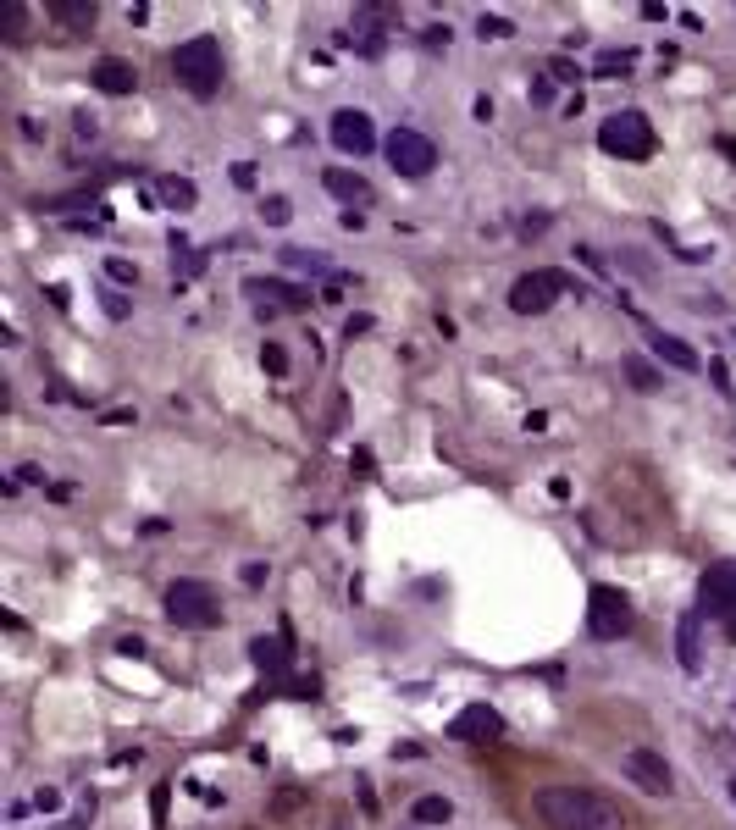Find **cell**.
Listing matches in <instances>:
<instances>
[{
	"label": "cell",
	"mask_w": 736,
	"mask_h": 830,
	"mask_svg": "<svg viewBox=\"0 0 736 830\" xmlns=\"http://www.w3.org/2000/svg\"><path fill=\"white\" fill-rule=\"evenodd\" d=\"M537 819L548 830H626L620 803H609L604 792H587V786H543Z\"/></svg>",
	"instance_id": "6da1fadb"
},
{
	"label": "cell",
	"mask_w": 736,
	"mask_h": 830,
	"mask_svg": "<svg viewBox=\"0 0 736 830\" xmlns=\"http://www.w3.org/2000/svg\"><path fill=\"white\" fill-rule=\"evenodd\" d=\"M172 72H178V83L194 100H211L216 89H222V45H216L211 34L183 39V45L172 50Z\"/></svg>",
	"instance_id": "7a4b0ae2"
},
{
	"label": "cell",
	"mask_w": 736,
	"mask_h": 830,
	"mask_svg": "<svg viewBox=\"0 0 736 830\" xmlns=\"http://www.w3.org/2000/svg\"><path fill=\"white\" fill-rule=\"evenodd\" d=\"M167 620H172V626H189V631H211V626H222V604H216V587H211V581H194V576L172 581V587H167Z\"/></svg>",
	"instance_id": "3957f363"
},
{
	"label": "cell",
	"mask_w": 736,
	"mask_h": 830,
	"mask_svg": "<svg viewBox=\"0 0 736 830\" xmlns=\"http://www.w3.org/2000/svg\"><path fill=\"white\" fill-rule=\"evenodd\" d=\"M598 150L620 155V161H648L659 150V139H653V122L642 111H615V117L598 122Z\"/></svg>",
	"instance_id": "277c9868"
},
{
	"label": "cell",
	"mask_w": 736,
	"mask_h": 830,
	"mask_svg": "<svg viewBox=\"0 0 736 830\" xmlns=\"http://www.w3.org/2000/svg\"><path fill=\"white\" fill-rule=\"evenodd\" d=\"M631 626H637V609H631V598L620 593V587H609V581H598L593 593H587V637L620 642Z\"/></svg>",
	"instance_id": "5b68a950"
},
{
	"label": "cell",
	"mask_w": 736,
	"mask_h": 830,
	"mask_svg": "<svg viewBox=\"0 0 736 830\" xmlns=\"http://www.w3.org/2000/svg\"><path fill=\"white\" fill-rule=\"evenodd\" d=\"M565 294H570V277H565V272H554V266H543V272L515 277V288H510V310H515V316H543V310H554Z\"/></svg>",
	"instance_id": "8992f818"
},
{
	"label": "cell",
	"mask_w": 736,
	"mask_h": 830,
	"mask_svg": "<svg viewBox=\"0 0 736 830\" xmlns=\"http://www.w3.org/2000/svg\"><path fill=\"white\" fill-rule=\"evenodd\" d=\"M382 150H388V161H393L399 178H427L432 166H438V144H432L427 133H416V128H393Z\"/></svg>",
	"instance_id": "52a82bcc"
},
{
	"label": "cell",
	"mask_w": 736,
	"mask_h": 830,
	"mask_svg": "<svg viewBox=\"0 0 736 830\" xmlns=\"http://www.w3.org/2000/svg\"><path fill=\"white\" fill-rule=\"evenodd\" d=\"M631 786H642L648 797H670L676 792V775H670L665 753H653V747H626V759H620Z\"/></svg>",
	"instance_id": "ba28073f"
},
{
	"label": "cell",
	"mask_w": 736,
	"mask_h": 830,
	"mask_svg": "<svg viewBox=\"0 0 736 830\" xmlns=\"http://www.w3.org/2000/svg\"><path fill=\"white\" fill-rule=\"evenodd\" d=\"M698 615L703 620H731L736 615V565H709L698 581Z\"/></svg>",
	"instance_id": "9c48e42d"
},
{
	"label": "cell",
	"mask_w": 736,
	"mask_h": 830,
	"mask_svg": "<svg viewBox=\"0 0 736 830\" xmlns=\"http://www.w3.org/2000/svg\"><path fill=\"white\" fill-rule=\"evenodd\" d=\"M333 144L344 155H371L377 150V128H371V117L366 111H355V106H344V111H333Z\"/></svg>",
	"instance_id": "30bf717a"
},
{
	"label": "cell",
	"mask_w": 736,
	"mask_h": 830,
	"mask_svg": "<svg viewBox=\"0 0 736 830\" xmlns=\"http://www.w3.org/2000/svg\"><path fill=\"white\" fill-rule=\"evenodd\" d=\"M499 731H504V720H499V709H487V703H471V709H460L449 720V736L454 742H471V747L493 742Z\"/></svg>",
	"instance_id": "8fae6325"
},
{
	"label": "cell",
	"mask_w": 736,
	"mask_h": 830,
	"mask_svg": "<svg viewBox=\"0 0 736 830\" xmlns=\"http://www.w3.org/2000/svg\"><path fill=\"white\" fill-rule=\"evenodd\" d=\"M244 294L261 299V310L266 305H283V310H305L310 305V288H294V283H283V277H244Z\"/></svg>",
	"instance_id": "7c38bea8"
},
{
	"label": "cell",
	"mask_w": 736,
	"mask_h": 830,
	"mask_svg": "<svg viewBox=\"0 0 736 830\" xmlns=\"http://www.w3.org/2000/svg\"><path fill=\"white\" fill-rule=\"evenodd\" d=\"M676 659L687 676H698L703 670V615L698 609H687V615L676 620Z\"/></svg>",
	"instance_id": "4fadbf2b"
},
{
	"label": "cell",
	"mask_w": 736,
	"mask_h": 830,
	"mask_svg": "<svg viewBox=\"0 0 736 830\" xmlns=\"http://www.w3.org/2000/svg\"><path fill=\"white\" fill-rule=\"evenodd\" d=\"M89 83H95L100 95H133V89H139V72H133V61H122V56H106V61H95V72H89Z\"/></svg>",
	"instance_id": "5bb4252c"
},
{
	"label": "cell",
	"mask_w": 736,
	"mask_h": 830,
	"mask_svg": "<svg viewBox=\"0 0 736 830\" xmlns=\"http://www.w3.org/2000/svg\"><path fill=\"white\" fill-rule=\"evenodd\" d=\"M321 183H327V194H338V200H344L349 211H355V205H371V200H377V194H371V183L360 178V172H344V166H327V178H321Z\"/></svg>",
	"instance_id": "9a60e30c"
},
{
	"label": "cell",
	"mask_w": 736,
	"mask_h": 830,
	"mask_svg": "<svg viewBox=\"0 0 736 830\" xmlns=\"http://www.w3.org/2000/svg\"><path fill=\"white\" fill-rule=\"evenodd\" d=\"M653 355L665 360V366H676V371H703V360H698V349H687V338H676V332H653Z\"/></svg>",
	"instance_id": "2e32d148"
},
{
	"label": "cell",
	"mask_w": 736,
	"mask_h": 830,
	"mask_svg": "<svg viewBox=\"0 0 736 830\" xmlns=\"http://www.w3.org/2000/svg\"><path fill=\"white\" fill-rule=\"evenodd\" d=\"M50 23H61L67 34H89L95 28V0H50Z\"/></svg>",
	"instance_id": "e0dca14e"
},
{
	"label": "cell",
	"mask_w": 736,
	"mask_h": 830,
	"mask_svg": "<svg viewBox=\"0 0 736 830\" xmlns=\"http://www.w3.org/2000/svg\"><path fill=\"white\" fill-rule=\"evenodd\" d=\"M250 664L266 676H288V637H255L250 642Z\"/></svg>",
	"instance_id": "ac0fdd59"
},
{
	"label": "cell",
	"mask_w": 736,
	"mask_h": 830,
	"mask_svg": "<svg viewBox=\"0 0 736 830\" xmlns=\"http://www.w3.org/2000/svg\"><path fill=\"white\" fill-rule=\"evenodd\" d=\"M155 194H161V200H167L172 211H194V205H200V189H194L189 178H178V172H172V178H161V183H155Z\"/></svg>",
	"instance_id": "d6986e66"
},
{
	"label": "cell",
	"mask_w": 736,
	"mask_h": 830,
	"mask_svg": "<svg viewBox=\"0 0 736 830\" xmlns=\"http://www.w3.org/2000/svg\"><path fill=\"white\" fill-rule=\"evenodd\" d=\"M620 371H626V382L637 393H659V388H665V377H659V371H653L642 355H626V360H620Z\"/></svg>",
	"instance_id": "ffe728a7"
},
{
	"label": "cell",
	"mask_w": 736,
	"mask_h": 830,
	"mask_svg": "<svg viewBox=\"0 0 736 830\" xmlns=\"http://www.w3.org/2000/svg\"><path fill=\"white\" fill-rule=\"evenodd\" d=\"M410 814H416V825H449L454 803H449V797H416V803H410Z\"/></svg>",
	"instance_id": "44dd1931"
},
{
	"label": "cell",
	"mask_w": 736,
	"mask_h": 830,
	"mask_svg": "<svg viewBox=\"0 0 736 830\" xmlns=\"http://www.w3.org/2000/svg\"><path fill=\"white\" fill-rule=\"evenodd\" d=\"M167 808H172V781H161L150 792V819H155V830H167Z\"/></svg>",
	"instance_id": "7402d4cb"
},
{
	"label": "cell",
	"mask_w": 736,
	"mask_h": 830,
	"mask_svg": "<svg viewBox=\"0 0 736 830\" xmlns=\"http://www.w3.org/2000/svg\"><path fill=\"white\" fill-rule=\"evenodd\" d=\"M283 261L294 266V272H327V261H321L316 249H283Z\"/></svg>",
	"instance_id": "603a6c76"
},
{
	"label": "cell",
	"mask_w": 736,
	"mask_h": 830,
	"mask_svg": "<svg viewBox=\"0 0 736 830\" xmlns=\"http://www.w3.org/2000/svg\"><path fill=\"white\" fill-rule=\"evenodd\" d=\"M261 216H266V227H288V216H294V205H288L283 194H272V200L261 205Z\"/></svg>",
	"instance_id": "cb8c5ba5"
},
{
	"label": "cell",
	"mask_w": 736,
	"mask_h": 830,
	"mask_svg": "<svg viewBox=\"0 0 736 830\" xmlns=\"http://www.w3.org/2000/svg\"><path fill=\"white\" fill-rule=\"evenodd\" d=\"M0 28H6V39L17 45V39H23V28H28V12H23V6H6V12H0Z\"/></svg>",
	"instance_id": "d4e9b609"
},
{
	"label": "cell",
	"mask_w": 736,
	"mask_h": 830,
	"mask_svg": "<svg viewBox=\"0 0 736 830\" xmlns=\"http://www.w3.org/2000/svg\"><path fill=\"white\" fill-rule=\"evenodd\" d=\"M476 34H482V39H510L515 28L504 23V17H487V12H482V23H476Z\"/></svg>",
	"instance_id": "484cf974"
},
{
	"label": "cell",
	"mask_w": 736,
	"mask_h": 830,
	"mask_svg": "<svg viewBox=\"0 0 736 830\" xmlns=\"http://www.w3.org/2000/svg\"><path fill=\"white\" fill-rule=\"evenodd\" d=\"M631 67V50H609V56H598V78H609V72H626Z\"/></svg>",
	"instance_id": "4316f807"
},
{
	"label": "cell",
	"mask_w": 736,
	"mask_h": 830,
	"mask_svg": "<svg viewBox=\"0 0 736 830\" xmlns=\"http://www.w3.org/2000/svg\"><path fill=\"white\" fill-rule=\"evenodd\" d=\"M709 382H714V393H720V399H731V371H725V360H709Z\"/></svg>",
	"instance_id": "83f0119b"
},
{
	"label": "cell",
	"mask_w": 736,
	"mask_h": 830,
	"mask_svg": "<svg viewBox=\"0 0 736 830\" xmlns=\"http://www.w3.org/2000/svg\"><path fill=\"white\" fill-rule=\"evenodd\" d=\"M261 366L272 371V377H283V371H288V355H283V344H266V349H261Z\"/></svg>",
	"instance_id": "f1b7e54d"
},
{
	"label": "cell",
	"mask_w": 736,
	"mask_h": 830,
	"mask_svg": "<svg viewBox=\"0 0 736 830\" xmlns=\"http://www.w3.org/2000/svg\"><path fill=\"white\" fill-rule=\"evenodd\" d=\"M106 272H111V283H139V266H128V261H106Z\"/></svg>",
	"instance_id": "f546056e"
},
{
	"label": "cell",
	"mask_w": 736,
	"mask_h": 830,
	"mask_svg": "<svg viewBox=\"0 0 736 830\" xmlns=\"http://www.w3.org/2000/svg\"><path fill=\"white\" fill-rule=\"evenodd\" d=\"M421 45H427V50H449V28H443V23H432L427 34H421Z\"/></svg>",
	"instance_id": "4dcf8cb0"
},
{
	"label": "cell",
	"mask_w": 736,
	"mask_h": 830,
	"mask_svg": "<svg viewBox=\"0 0 736 830\" xmlns=\"http://www.w3.org/2000/svg\"><path fill=\"white\" fill-rule=\"evenodd\" d=\"M548 72H554V78H565V83H576V78H582V67H570L565 56H554V61H548Z\"/></svg>",
	"instance_id": "1f68e13d"
},
{
	"label": "cell",
	"mask_w": 736,
	"mask_h": 830,
	"mask_svg": "<svg viewBox=\"0 0 736 830\" xmlns=\"http://www.w3.org/2000/svg\"><path fill=\"white\" fill-rule=\"evenodd\" d=\"M233 183H238V189H255V166L238 161V166H233Z\"/></svg>",
	"instance_id": "d6a6232c"
},
{
	"label": "cell",
	"mask_w": 736,
	"mask_h": 830,
	"mask_svg": "<svg viewBox=\"0 0 736 830\" xmlns=\"http://www.w3.org/2000/svg\"><path fill=\"white\" fill-rule=\"evenodd\" d=\"M117 653H122V659H144V642H139V637H122Z\"/></svg>",
	"instance_id": "836d02e7"
},
{
	"label": "cell",
	"mask_w": 736,
	"mask_h": 830,
	"mask_svg": "<svg viewBox=\"0 0 736 830\" xmlns=\"http://www.w3.org/2000/svg\"><path fill=\"white\" fill-rule=\"evenodd\" d=\"M532 100H537V106H548V100H554V83L537 78V83H532Z\"/></svg>",
	"instance_id": "e575fe53"
},
{
	"label": "cell",
	"mask_w": 736,
	"mask_h": 830,
	"mask_svg": "<svg viewBox=\"0 0 736 830\" xmlns=\"http://www.w3.org/2000/svg\"><path fill=\"white\" fill-rule=\"evenodd\" d=\"M355 332H371V316H349L344 321V338H355Z\"/></svg>",
	"instance_id": "d590c367"
},
{
	"label": "cell",
	"mask_w": 736,
	"mask_h": 830,
	"mask_svg": "<svg viewBox=\"0 0 736 830\" xmlns=\"http://www.w3.org/2000/svg\"><path fill=\"white\" fill-rule=\"evenodd\" d=\"M338 222H344L349 233H360V227H366V211H344V216H338Z\"/></svg>",
	"instance_id": "8d00e7d4"
},
{
	"label": "cell",
	"mask_w": 736,
	"mask_h": 830,
	"mask_svg": "<svg viewBox=\"0 0 736 830\" xmlns=\"http://www.w3.org/2000/svg\"><path fill=\"white\" fill-rule=\"evenodd\" d=\"M106 316H117V321H122V316H128V299H117V294H106Z\"/></svg>",
	"instance_id": "74e56055"
},
{
	"label": "cell",
	"mask_w": 736,
	"mask_h": 830,
	"mask_svg": "<svg viewBox=\"0 0 736 830\" xmlns=\"http://www.w3.org/2000/svg\"><path fill=\"white\" fill-rule=\"evenodd\" d=\"M266 581V565H244V587H261Z\"/></svg>",
	"instance_id": "f35d334b"
},
{
	"label": "cell",
	"mask_w": 736,
	"mask_h": 830,
	"mask_svg": "<svg viewBox=\"0 0 736 830\" xmlns=\"http://www.w3.org/2000/svg\"><path fill=\"white\" fill-rule=\"evenodd\" d=\"M34 803H39V808H45V814H56V808H61V797H56V792H50V786H45V792H39V797H34Z\"/></svg>",
	"instance_id": "ab89813d"
},
{
	"label": "cell",
	"mask_w": 736,
	"mask_h": 830,
	"mask_svg": "<svg viewBox=\"0 0 736 830\" xmlns=\"http://www.w3.org/2000/svg\"><path fill=\"white\" fill-rule=\"evenodd\" d=\"M720 155H731V161H736V139H720Z\"/></svg>",
	"instance_id": "60d3db41"
},
{
	"label": "cell",
	"mask_w": 736,
	"mask_h": 830,
	"mask_svg": "<svg viewBox=\"0 0 736 830\" xmlns=\"http://www.w3.org/2000/svg\"><path fill=\"white\" fill-rule=\"evenodd\" d=\"M725 631H731V642H736V615H731V620H725Z\"/></svg>",
	"instance_id": "b9f144b4"
},
{
	"label": "cell",
	"mask_w": 736,
	"mask_h": 830,
	"mask_svg": "<svg viewBox=\"0 0 736 830\" xmlns=\"http://www.w3.org/2000/svg\"><path fill=\"white\" fill-rule=\"evenodd\" d=\"M333 830H349V819H333Z\"/></svg>",
	"instance_id": "7bdbcfd3"
},
{
	"label": "cell",
	"mask_w": 736,
	"mask_h": 830,
	"mask_svg": "<svg viewBox=\"0 0 736 830\" xmlns=\"http://www.w3.org/2000/svg\"><path fill=\"white\" fill-rule=\"evenodd\" d=\"M731 797H736V781H731Z\"/></svg>",
	"instance_id": "ee69618b"
}]
</instances>
